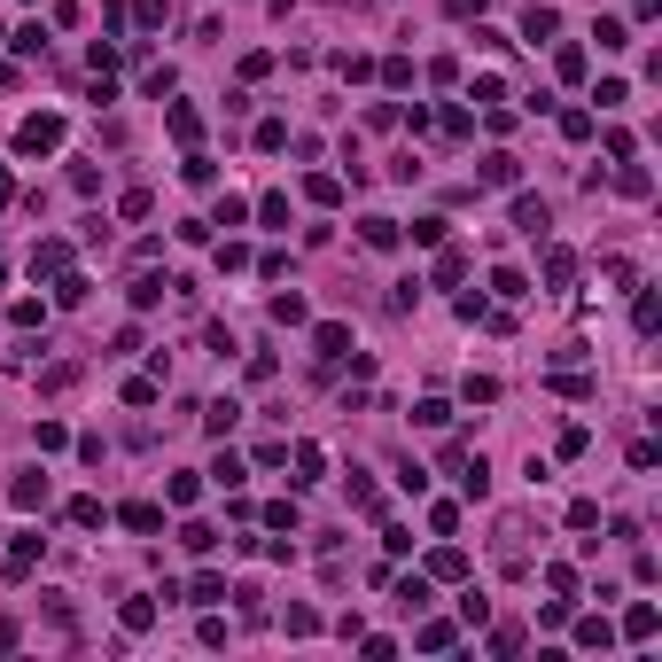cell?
Masks as SVG:
<instances>
[{
	"mask_svg": "<svg viewBox=\"0 0 662 662\" xmlns=\"http://www.w3.org/2000/svg\"><path fill=\"white\" fill-rule=\"evenodd\" d=\"M273 320H281V328H304V320H312V312H304V296H273Z\"/></svg>",
	"mask_w": 662,
	"mask_h": 662,
	"instance_id": "obj_22",
	"label": "cell"
},
{
	"mask_svg": "<svg viewBox=\"0 0 662 662\" xmlns=\"http://www.w3.org/2000/svg\"><path fill=\"white\" fill-rule=\"evenodd\" d=\"M179 179H187V187H211V179H218V164H211V156H195V149H187V164H179Z\"/></svg>",
	"mask_w": 662,
	"mask_h": 662,
	"instance_id": "obj_24",
	"label": "cell"
},
{
	"mask_svg": "<svg viewBox=\"0 0 662 662\" xmlns=\"http://www.w3.org/2000/svg\"><path fill=\"white\" fill-rule=\"evenodd\" d=\"M514 226H523L530 242H545V226H553V211H545L538 195H514Z\"/></svg>",
	"mask_w": 662,
	"mask_h": 662,
	"instance_id": "obj_5",
	"label": "cell"
},
{
	"mask_svg": "<svg viewBox=\"0 0 662 662\" xmlns=\"http://www.w3.org/2000/svg\"><path fill=\"white\" fill-rule=\"evenodd\" d=\"M8 499H16L24 514H39V506H47V475H39V467H24L16 484H8Z\"/></svg>",
	"mask_w": 662,
	"mask_h": 662,
	"instance_id": "obj_7",
	"label": "cell"
},
{
	"mask_svg": "<svg viewBox=\"0 0 662 662\" xmlns=\"http://www.w3.org/2000/svg\"><path fill=\"white\" fill-rule=\"evenodd\" d=\"M16 149L24 156H55L62 149V117H24V125H16Z\"/></svg>",
	"mask_w": 662,
	"mask_h": 662,
	"instance_id": "obj_2",
	"label": "cell"
},
{
	"mask_svg": "<svg viewBox=\"0 0 662 662\" xmlns=\"http://www.w3.org/2000/svg\"><path fill=\"white\" fill-rule=\"evenodd\" d=\"M179 545H187V553H211L218 530H211V523H187V530H179Z\"/></svg>",
	"mask_w": 662,
	"mask_h": 662,
	"instance_id": "obj_31",
	"label": "cell"
},
{
	"mask_svg": "<svg viewBox=\"0 0 662 662\" xmlns=\"http://www.w3.org/2000/svg\"><path fill=\"white\" fill-rule=\"evenodd\" d=\"M398 234H406V226H398V218H382V211L359 218V242H367V250H398Z\"/></svg>",
	"mask_w": 662,
	"mask_h": 662,
	"instance_id": "obj_8",
	"label": "cell"
},
{
	"mask_svg": "<svg viewBox=\"0 0 662 662\" xmlns=\"http://www.w3.org/2000/svg\"><path fill=\"white\" fill-rule=\"evenodd\" d=\"M350 506H359V514H382V491H374L359 467H350Z\"/></svg>",
	"mask_w": 662,
	"mask_h": 662,
	"instance_id": "obj_23",
	"label": "cell"
},
{
	"mask_svg": "<svg viewBox=\"0 0 662 662\" xmlns=\"http://www.w3.org/2000/svg\"><path fill=\"white\" fill-rule=\"evenodd\" d=\"M312 350H320V359H350V328L343 320H320V328H312Z\"/></svg>",
	"mask_w": 662,
	"mask_h": 662,
	"instance_id": "obj_6",
	"label": "cell"
},
{
	"mask_svg": "<svg viewBox=\"0 0 662 662\" xmlns=\"http://www.w3.org/2000/svg\"><path fill=\"white\" fill-rule=\"evenodd\" d=\"M234 421H242V406H234V398H218V406H203V428H211V437H226Z\"/></svg>",
	"mask_w": 662,
	"mask_h": 662,
	"instance_id": "obj_21",
	"label": "cell"
},
{
	"mask_svg": "<svg viewBox=\"0 0 662 662\" xmlns=\"http://www.w3.org/2000/svg\"><path fill=\"white\" fill-rule=\"evenodd\" d=\"M257 149H265V156L289 149V125H281V117H265V125H257Z\"/></svg>",
	"mask_w": 662,
	"mask_h": 662,
	"instance_id": "obj_35",
	"label": "cell"
},
{
	"mask_svg": "<svg viewBox=\"0 0 662 662\" xmlns=\"http://www.w3.org/2000/svg\"><path fill=\"white\" fill-rule=\"evenodd\" d=\"M320 475H328V452H320V445H296V484H320Z\"/></svg>",
	"mask_w": 662,
	"mask_h": 662,
	"instance_id": "obj_19",
	"label": "cell"
},
{
	"mask_svg": "<svg viewBox=\"0 0 662 662\" xmlns=\"http://www.w3.org/2000/svg\"><path fill=\"white\" fill-rule=\"evenodd\" d=\"M203 475H211L218 491H242V475H250V467H242V452H218V460L203 467Z\"/></svg>",
	"mask_w": 662,
	"mask_h": 662,
	"instance_id": "obj_10",
	"label": "cell"
},
{
	"mask_svg": "<svg viewBox=\"0 0 662 662\" xmlns=\"http://www.w3.org/2000/svg\"><path fill=\"white\" fill-rule=\"evenodd\" d=\"M491 289H499V296H530V281L514 265H499V273H491Z\"/></svg>",
	"mask_w": 662,
	"mask_h": 662,
	"instance_id": "obj_37",
	"label": "cell"
},
{
	"mask_svg": "<svg viewBox=\"0 0 662 662\" xmlns=\"http://www.w3.org/2000/svg\"><path fill=\"white\" fill-rule=\"evenodd\" d=\"M164 289H172L164 273H140V281H133V289H125V296H133V312H156V304H164Z\"/></svg>",
	"mask_w": 662,
	"mask_h": 662,
	"instance_id": "obj_13",
	"label": "cell"
},
{
	"mask_svg": "<svg viewBox=\"0 0 662 662\" xmlns=\"http://www.w3.org/2000/svg\"><path fill=\"white\" fill-rule=\"evenodd\" d=\"M553 32H561V16H553V8H545V0H538V8H530V16H523V39H530V47H545V39H553Z\"/></svg>",
	"mask_w": 662,
	"mask_h": 662,
	"instance_id": "obj_14",
	"label": "cell"
},
{
	"mask_svg": "<svg viewBox=\"0 0 662 662\" xmlns=\"http://www.w3.org/2000/svg\"><path fill=\"white\" fill-rule=\"evenodd\" d=\"M413 421H421V428H445L452 406H445V398H421V406H413Z\"/></svg>",
	"mask_w": 662,
	"mask_h": 662,
	"instance_id": "obj_30",
	"label": "cell"
},
{
	"mask_svg": "<svg viewBox=\"0 0 662 662\" xmlns=\"http://www.w3.org/2000/svg\"><path fill=\"white\" fill-rule=\"evenodd\" d=\"M413 639H421V647H428V655H445V647H452V639H460V631H452V623H421V631H413Z\"/></svg>",
	"mask_w": 662,
	"mask_h": 662,
	"instance_id": "obj_27",
	"label": "cell"
},
{
	"mask_svg": "<svg viewBox=\"0 0 662 662\" xmlns=\"http://www.w3.org/2000/svg\"><path fill=\"white\" fill-rule=\"evenodd\" d=\"M117 616H125V631H149V623H156V600H125Z\"/></svg>",
	"mask_w": 662,
	"mask_h": 662,
	"instance_id": "obj_32",
	"label": "cell"
},
{
	"mask_svg": "<svg viewBox=\"0 0 662 662\" xmlns=\"http://www.w3.org/2000/svg\"><path fill=\"white\" fill-rule=\"evenodd\" d=\"M460 273H467V257L452 250V242H437V281H460Z\"/></svg>",
	"mask_w": 662,
	"mask_h": 662,
	"instance_id": "obj_29",
	"label": "cell"
},
{
	"mask_svg": "<svg viewBox=\"0 0 662 662\" xmlns=\"http://www.w3.org/2000/svg\"><path fill=\"white\" fill-rule=\"evenodd\" d=\"M0 203H16V179H8V172H0Z\"/></svg>",
	"mask_w": 662,
	"mask_h": 662,
	"instance_id": "obj_43",
	"label": "cell"
},
{
	"mask_svg": "<svg viewBox=\"0 0 662 662\" xmlns=\"http://www.w3.org/2000/svg\"><path fill=\"white\" fill-rule=\"evenodd\" d=\"M32 273H71V242H55V234H47V242L32 250Z\"/></svg>",
	"mask_w": 662,
	"mask_h": 662,
	"instance_id": "obj_12",
	"label": "cell"
},
{
	"mask_svg": "<svg viewBox=\"0 0 662 662\" xmlns=\"http://www.w3.org/2000/svg\"><path fill=\"white\" fill-rule=\"evenodd\" d=\"M655 631H662V616H655V608H631V616H623V639H655Z\"/></svg>",
	"mask_w": 662,
	"mask_h": 662,
	"instance_id": "obj_20",
	"label": "cell"
},
{
	"mask_svg": "<svg viewBox=\"0 0 662 662\" xmlns=\"http://www.w3.org/2000/svg\"><path fill=\"white\" fill-rule=\"evenodd\" d=\"M592 101H600V110H623V101H631V86H623V78H600V94H592Z\"/></svg>",
	"mask_w": 662,
	"mask_h": 662,
	"instance_id": "obj_40",
	"label": "cell"
},
{
	"mask_svg": "<svg viewBox=\"0 0 662 662\" xmlns=\"http://www.w3.org/2000/svg\"><path fill=\"white\" fill-rule=\"evenodd\" d=\"M304 195H312V203H343V179H335V172H312Z\"/></svg>",
	"mask_w": 662,
	"mask_h": 662,
	"instance_id": "obj_25",
	"label": "cell"
},
{
	"mask_svg": "<svg viewBox=\"0 0 662 662\" xmlns=\"http://www.w3.org/2000/svg\"><path fill=\"white\" fill-rule=\"evenodd\" d=\"M187 600H195V608H218V600H226V577H218V569H203V577L187 584Z\"/></svg>",
	"mask_w": 662,
	"mask_h": 662,
	"instance_id": "obj_16",
	"label": "cell"
},
{
	"mask_svg": "<svg viewBox=\"0 0 662 662\" xmlns=\"http://www.w3.org/2000/svg\"><path fill=\"white\" fill-rule=\"evenodd\" d=\"M577 639H584V647H608L616 631H608V616H584V623H577Z\"/></svg>",
	"mask_w": 662,
	"mask_h": 662,
	"instance_id": "obj_38",
	"label": "cell"
},
{
	"mask_svg": "<svg viewBox=\"0 0 662 662\" xmlns=\"http://www.w3.org/2000/svg\"><path fill=\"white\" fill-rule=\"evenodd\" d=\"M39 616L55 623L62 639H71V631H78V616H71V600H62V592H39Z\"/></svg>",
	"mask_w": 662,
	"mask_h": 662,
	"instance_id": "obj_17",
	"label": "cell"
},
{
	"mask_svg": "<svg viewBox=\"0 0 662 662\" xmlns=\"http://www.w3.org/2000/svg\"><path fill=\"white\" fill-rule=\"evenodd\" d=\"M452 16H484V0H445Z\"/></svg>",
	"mask_w": 662,
	"mask_h": 662,
	"instance_id": "obj_42",
	"label": "cell"
},
{
	"mask_svg": "<svg viewBox=\"0 0 662 662\" xmlns=\"http://www.w3.org/2000/svg\"><path fill=\"white\" fill-rule=\"evenodd\" d=\"M592 39H600V55H616V47H623V39H631V32H623L616 16H600V24H592Z\"/></svg>",
	"mask_w": 662,
	"mask_h": 662,
	"instance_id": "obj_33",
	"label": "cell"
},
{
	"mask_svg": "<svg viewBox=\"0 0 662 662\" xmlns=\"http://www.w3.org/2000/svg\"><path fill=\"white\" fill-rule=\"evenodd\" d=\"M39 553H47V538H39V530H16V545L0 553V569H8V577H32V561H39Z\"/></svg>",
	"mask_w": 662,
	"mask_h": 662,
	"instance_id": "obj_3",
	"label": "cell"
},
{
	"mask_svg": "<svg viewBox=\"0 0 662 662\" xmlns=\"http://www.w3.org/2000/svg\"><path fill=\"white\" fill-rule=\"evenodd\" d=\"M398 491H413V499H421V491H428V467H413V460H398Z\"/></svg>",
	"mask_w": 662,
	"mask_h": 662,
	"instance_id": "obj_39",
	"label": "cell"
},
{
	"mask_svg": "<svg viewBox=\"0 0 662 662\" xmlns=\"http://www.w3.org/2000/svg\"><path fill=\"white\" fill-rule=\"evenodd\" d=\"M530 538H538V523H530V514H499V538H491L499 577H530Z\"/></svg>",
	"mask_w": 662,
	"mask_h": 662,
	"instance_id": "obj_1",
	"label": "cell"
},
{
	"mask_svg": "<svg viewBox=\"0 0 662 662\" xmlns=\"http://www.w3.org/2000/svg\"><path fill=\"white\" fill-rule=\"evenodd\" d=\"M164 125H172V140H179V149H195V140H203V117H195L187 101H172V110H164Z\"/></svg>",
	"mask_w": 662,
	"mask_h": 662,
	"instance_id": "obj_9",
	"label": "cell"
},
{
	"mask_svg": "<svg viewBox=\"0 0 662 662\" xmlns=\"http://www.w3.org/2000/svg\"><path fill=\"white\" fill-rule=\"evenodd\" d=\"M569 281H577V257H569V250H545V289H569Z\"/></svg>",
	"mask_w": 662,
	"mask_h": 662,
	"instance_id": "obj_18",
	"label": "cell"
},
{
	"mask_svg": "<svg viewBox=\"0 0 662 662\" xmlns=\"http://www.w3.org/2000/svg\"><path fill=\"white\" fill-rule=\"evenodd\" d=\"M117 523L133 530V538H156V530H164V506H156V499H125V506H117Z\"/></svg>",
	"mask_w": 662,
	"mask_h": 662,
	"instance_id": "obj_4",
	"label": "cell"
},
{
	"mask_svg": "<svg viewBox=\"0 0 662 662\" xmlns=\"http://www.w3.org/2000/svg\"><path fill=\"white\" fill-rule=\"evenodd\" d=\"M398 608H406V616H421V608H428V577H406V584H398Z\"/></svg>",
	"mask_w": 662,
	"mask_h": 662,
	"instance_id": "obj_26",
	"label": "cell"
},
{
	"mask_svg": "<svg viewBox=\"0 0 662 662\" xmlns=\"http://www.w3.org/2000/svg\"><path fill=\"white\" fill-rule=\"evenodd\" d=\"M514 179H523V164H514L506 149H491L484 156V187H514Z\"/></svg>",
	"mask_w": 662,
	"mask_h": 662,
	"instance_id": "obj_11",
	"label": "cell"
},
{
	"mask_svg": "<svg viewBox=\"0 0 662 662\" xmlns=\"http://www.w3.org/2000/svg\"><path fill=\"white\" fill-rule=\"evenodd\" d=\"M428 577H467V553H460V545H437V553H428Z\"/></svg>",
	"mask_w": 662,
	"mask_h": 662,
	"instance_id": "obj_15",
	"label": "cell"
},
{
	"mask_svg": "<svg viewBox=\"0 0 662 662\" xmlns=\"http://www.w3.org/2000/svg\"><path fill=\"white\" fill-rule=\"evenodd\" d=\"M561 140H592V110H561Z\"/></svg>",
	"mask_w": 662,
	"mask_h": 662,
	"instance_id": "obj_34",
	"label": "cell"
},
{
	"mask_svg": "<svg viewBox=\"0 0 662 662\" xmlns=\"http://www.w3.org/2000/svg\"><path fill=\"white\" fill-rule=\"evenodd\" d=\"M71 523L78 530H101V499H71Z\"/></svg>",
	"mask_w": 662,
	"mask_h": 662,
	"instance_id": "obj_41",
	"label": "cell"
},
{
	"mask_svg": "<svg viewBox=\"0 0 662 662\" xmlns=\"http://www.w3.org/2000/svg\"><path fill=\"white\" fill-rule=\"evenodd\" d=\"M428 530H437V538H452V530H460V506L437 499V506H428Z\"/></svg>",
	"mask_w": 662,
	"mask_h": 662,
	"instance_id": "obj_28",
	"label": "cell"
},
{
	"mask_svg": "<svg viewBox=\"0 0 662 662\" xmlns=\"http://www.w3.org/2000/svg\"><path fill=\"white\" fill-rule=\"evenodd\" d=\"M32 437H39V452H62V445H71V428H62V421H39Z\"/></svg>",
	"mask_w": 662,
	"mask_h": 662,
	"instance_id": "obj_36",
	"label": "cell"
}]
</instances>
